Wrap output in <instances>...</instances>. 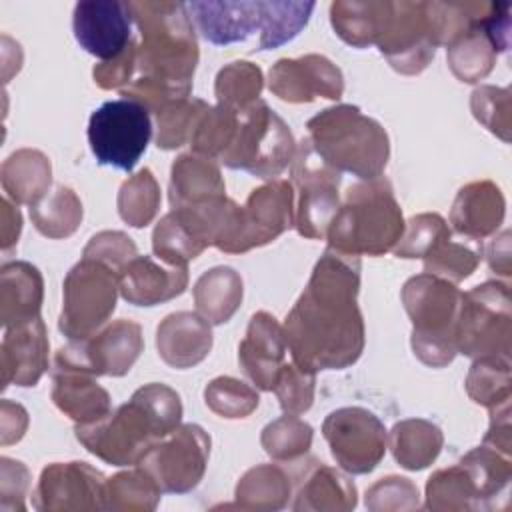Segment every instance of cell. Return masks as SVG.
Instances as JSON below:
<instances>
[{"instance_id": "1", "label": "cell", "mask_w": 512, "mask_h": 512, "mask_svg": "<svg viewBox=\"0 0 512 512\" xmlns=\"http://www.w3.org/2000/svg\"><path fill=\"white\" fill-rule=\"evenodd\" d=\"M358 286V256L328 248L284 322L286 344L296 366L316 374L346 368L360 358L364 322L356 304Z\"/></svg>"}, {"instance_id": "2", "label": "cell", "mask_w": 512, "mask_h": 512, "mask_svg": "<svg viewBox=\"0 0 512 512\" xmlns=\"http://www.w3.org/2000/svg\"><path fill=\"white\" fill-rule=\"evenodd\" d=\"M140 30L136 68L140 76L122 90L124 98L160 112L172 102L186 100L198 64L194 24L182 2H128Z\"/></svg>"}, {"instance_id": "3", "label": "cell", "mask_w": 512, "mask_h": 512, "mask_svg": "<svg viewBox=\"0 0 512 512\" xmlns=\"http://www.w3.org/2000/svg\"><path fill=\"white\" fill-rule=\"evenodd\" d=\"M180 396L164 384H146L102 420L76 426V438L98 458L124 466L138 464L146 450L178 428Z\"/></svg>"}, {"instance_id": "4", "label": "cell", "mask_w": 512, "mask_h": 512, "mask_svg": "<svg viewBox=\"0 0 512 512\" xmlns=\"http://www.w3.org/2000/svg\"><path fill=\"white\" fill-rule=\"evenodd\" d=\"M188 14L200 34L216 44L244 42L258 32L256 50L278 48L308 24L314 2H190Z\"/></svg>"}, {"instance_id": "5", "label": "cell", "mask_w": 512, "mask_h": 512, "mask_svg": "<svg viewBox=\"0 0 512 512\" xmlns=\"http://www.w3.org/2000/svg\"><path fill=\"white\" fill-rule=\"evenodd\" d=\"M328 248L350 256H380L404 234V220L392 186L384 178L348 188L328 230Z\"/></svg>"}, {"instance_id": "6", "label": "cell", "mask_w": 512, "mask_h": 512, "mask_svg": "<svg viewBox=\"0 0 512 512\" xmlns=\"http://www.w3.org/2000/svg\"><path fill=\"white\" fill-rule=\"evenodd\" d=\"M308 130L314 150L336 172L374 180L386 168L390 154L388 134L356 106L326 108L308 120Z\"/></svg>"}, {"instance_id": "7", "label": "cell", "mask_w": 512, "mask_h": 512, "mask_svg": "<svg viewBox=\"0 0 512 512\" xmlns=\"http://www.w3.org/2000/svg\"><path fill=\"white\" fill-rule=\"evenodd\" d=\"M462 292L434 274H418L402 288V302L412 318L414 354L428 366L440 368L456 354V320Z\"/></svg>"}, {"instance_id": "8", "label": "cell", "mask_w": 512, "mask_h": 512, "mask_svg": "<svg viewBox=\"0 0 512 512\" xmlns=\"http://www.w3.org/2000/svg\"><path fill=\"white\" fill-rule=\"evenodd\" d=\"M296 144L284 120L262 100L238 110V124L220 162L260 178L278 176L294 158Z\"/></svg>"}, {"instance_id": "9", "label": "cell", "mask_w": 512, "mask_h": 512, "mask_svg": "<svg viewBox=\"0 0 512 512\" xmlns=\"http://www.w3.org/2000/svg\"><path fill=\"white\" fill-rule=\"evenodd\" d=\"M292 202V184L286 180H272L252 190L244 206L230 200L214 246L236 254L268 244L294 224Z\"/></svg>"}, {"instance_id": "10", "label": "cell", "mask_w": 512, "mask_h": 512, "mask_svg": "<svg viewBox=\"0 0 512 512\" xmlns=\"http://www.w3.org/2000/svg\"><path fill=\"white\" fill-rule=\"evenodd\" d=\"M152 136L150 110L134 98H116L90 114L88 144L98 164L130 172Z\"/></svg>"}, {"instance_id": "11", "label": "cell", "mask_w": 512, "mask_h": 512, "mask_svg": "<svg viewBox=\"0 0 512 512\" xmlns=\"http://www.w3.org/2000/svg\"><path fill=\"white\" fill-rule=\"evenodd\" d=\"M456 352L504 356L510 352V292L502 282H484L462 294L456 320Z\"/></svg>"}, {"instance_id": "12", "label": "cell", "mask_w": 512, "mask_h": 512, "mask_svg": "<svg viewBox=\"0 0 512 512\" xmlns=\"http://www.w3.org/2000/svg\"><path fill=\"white\" fill-rule=\"evenodd\" d=\"M118 270L94 260L82 258L64 280V306L60 330L70 340L88 338L98 330L116 308Z\"/></svg>"}, {"instance_id": "13", "label": "cell", "mask_w": 512, "mask_h": 512, "mask_svg": "<svg viewBox=\"0 0 512 512\" xmlns=\"http://www.w3.org/2000/svg\"><path fill=\"white\" fill-rule=\"evenodd\" d=\"M142 330L132 320H116L102 332L70 340L54 356L52 372H84L96 376L126 374L142 352Z\"/></svg>"}, {"instance_id": "14", "label": "cell", "mask_w": 512, "mask_h": 512, "mask_svg": "<svg viewBox=\"0 0 512 512\" xmlns=\"http://www.w3.org/2000/svg\"><path fill=\"white\" fill-rule=\"evenodd\" d=\"M292 178L298 190L294 226L306 238H322L340 206V172L326 164L306 138L296 146Z\"/></svg>"}, {"instance_id": "15", "label": "cell", "mask_w": 512, "mask_h": 512, "mask_svg": "<svg viewBox=\"0 0 512 512\" xmlns=\"http://www.w3.org/2000/svg\"><path fill=\"white\" fill-rule=\"evenodd\" d=\"M208 452L206 432L196 424H184L152 444L138 464L162 492H188L200 482Z\"/></svg>"}, {"instance_id": "16", "label": "cell", "mask_w": 512, "mask_h": 512, "mask_svg": "<svg viewBox=\"0 0 512 512\" xmlns=\"http://www.w3.org/2000/svg\"><path fill=\"white\" fill-rule=\"evenodd\" d=\"M334 460L352 474L374 470L386 450L384 424L366 408L334 410L322 424Z\"/></svg>"}, {"instance_id": "17", "label": "cell", "mask_w": 512, "mask_h": 512, "mask_svg": "<svg viewBox=\"0 0 512 512\" xmlns=\"http://www.w3.org/2000/svg\"><path fill=\"white\" fill-rule=\"evenodd\" d=\"M376 46L402 74H418L438 48L428 2H392V12Z\"/></svg>"}, {"instance_id": "18", "label": "cell", "mask_w": 512, "mask_h": 512, "mask_svg": "<svg viewBox=\"0 0 512 512\" xmlns=\"http://www.w3.org/2000/svg\"><path fill=\"white\" fill-rule=\"evenodd\" d=\"M132 12L120 0H82L72 12L74 38L102 62L120 56L132 42Z\"/></svg>"}, {"instance_id": "19", "label": "cell", "mask_w": 512, "mask_h": 512, "mask_svg": "<svg viewBox=\"0 0 512 512\" xmlns=\"http://www.w3.org/2000/svg\"><path fill=\"white\" fill-rule=\"evenodd\" d=\"M268 86L286 102H312L318 96L338 100L344 92L340 68L320 54L278 60L270 70Z\"/></svg>"}, {"instance_id": "20", "label": "cell", "mask_w": 512, "mask_h": 512, "mask_svg": "<svg viewBox=\"0 0 512 512\" xmlns=\"http://www.w3.org/2000/svg\"><path fill=\"white\" fill-rule=\"evenodd\" d=\"M284 328L268 312L250 318L246 338L238 346V362L260 390H274L286 354Z\"/></svg>"}, {"instance_id": "21", "label": "cell", "mask_w": 512, "mask_h": 512, "mask_svg": "<svg viewBox=\"0 0 512 512\" xmlns=\"http://www.w3.org/2000/svg\"><path fill=\"white\" fill-rule=\"evenodd\" d=\"M188 284L186 266L164 268L152 256H134L118 272V290L134 306H154L180 296Z\"/></svg>"}, {"instance_id": "22", "label": "cell", "mask_w": 512, "mask_h": 512, "mask_svg": "<svg viewBox=\"0 0 512 512\" xmlns=\"http://www.w3.org/2000/svg\"><path fill=\"white\" fill-rule=\"evenodd\" d=\"M48 368L46 326L38 316L32 322L6 328L2 340L4 386H34Z\"/></svg>"}, {"instance_id": "23", "label": "cell", "mask_w": 512, "mask_h": 512, "mask_svg": "<svg viewBox=\"0 0 512 512\" xmlns=\"http://www.w3.org/2000/svg\"><path fill=\"white\" fill-rule=\"evenodd\" d=\"M156 346L172 368H190L202 362L212 348L210 322L192 312L170 314L156 330Z\"/></svg>"}, {"instance_id": "24", "label": "cell", "mask_w": 512, "mask_h": 512, "mask_svg": "<svg viewBox=\"0 0 512 512\" xmlns=\"http://www.w3.org/2000/svg\"><path fill=\"white\" fill-rule=\"evenodd\" d=\"M504 218V196L490 180L472 182L464 186L450 212L454 230L468 238H484L502 224Z\"/></svg>"}, {"instance_id": "25", "label": "cell", "mask_w": 512, "mask_h": 512, "mask_svg": "<svg viewBox=\"0 0 512 512\" xmlns=\"http://www.w3.org/2000/svg\"><path fill=\"white\" fill-rule=\"evenodd\" d=\"M0 304L4 328L36 320L42 304V276L28 262H6L0 272Z\"/></svg>"}, {"instance_id": "26", "label": "cell", "mask_w": 512, "mask_h": 512, "mask_svg": "<svg viewBox=\"0 0 512 512\" xmlns=\"http://www.w3.org/2000/svg\"><path fill=\"white\" fill-rule=\"evenodd\" d=\"M170 204L172 208L200 204L212 198L226 196L224 182L212 158L202 154H182L172 164L170 174Z\"/></svg>"}, {"instance_id": "27", "label": "cell", "mask_w": 512, "mask_h": 512, "mask_svg": "<svg viewBox=\"0 0 512 512\" xmlns=\"http://www.w3.org/2000/svg\"><path fill=\"white\" fill-rule=\"evenodd\" d=\"M52 400L78 424H90L110 414V396L100 388L92 374L52 372Z\"/></svg>"}, {"instance_id": "28", "label": "cell", "mask_w": 512, "mask_h": 512, "mask_svg": "<svg viewBox=\"0 0 512 512\" xmlns=\"http://www.w3.org/2000/svg\"><path fill=\"white\" fill-rule=\"evenodd\" d=\"M392 12V2H350L340 0L330 6V22L336 34L354 48L376 44Z\"/></svg>"}, {"instance_id": "29", "label": "cell", "mask_w": 512, "mask_h": 512, "mask_svg": "<svg viewBox=\"0 0 512 512\" xmlns=\"http://www.w3.org/2000/svg\"><path fill=\"white\" fill-rule=\"evenodd\" d=\"M50 160L38 150H18L2 164V188L16 204L36 206L50 186Z\"/></svg>"}, {"instance_id": "30", "label": "cell", "mask_w": 512, "mask_h": 512, "mask_svg": "<svg viewBox=\"0 0 512 512\" xmlns=\"http://www.w3.org/2000/svg\"><path fill=\"white\" fill-rule=\"evenodd\" d=\"M242 302V278L228 266L204 272L194 284V304L198 314L210 324L228 322Z\"/></svg>"}, {"instance_id": "31", "label": "cell", "mask_w": 512, "mask_h": 512, "mask_svg": "<svg viewBox=\"0 0 512 512\" xmlns=\"http://www.w3.org/2000/svg\"><path fill=\"white\" fill-rule=\"evenodd\" d=\"M490 10V4L482 18L474 22L466 32L456 36L448 44V64L456 78L462 82H478L482 80L496 62V46L486 30V14Z\"/></svg>"}, {"instance_id": "32", "label": "cell", "mask_w": 512, "mask_h": 512, "mask_svg": "<svg viewBox=\"0 0 512 512\" xmlns=\"http://www.w3.org/2000/svg\"><path fill=\"white\" fill-rule=\"evenodd\" d=\"M390 446L400 466L420 470L438 456L442 448V432L436 424L422 418L402 420L390 432Z\"/></svg>"}, {"instance_id": "33", "label": "cell", "mask_w": 512, "mask_h": 512, "mask_svg": "<svg viewBox=\"0 0 512 512\" xmlns=\"http://www.w3.org/2000/svg\"><path fill=\"white\" fill-rule=\"evenodd\" d=\"M208 244L192 230V226L176 212H168L154 228L152 250L170 266H186Z\"/></svg>"}, {"instance_id": "34", "label": "cell", "mask_w": 512, "mask_h": 512, "mask_svg": "<svg viewBox=\"0 0 512 512\" xmlns=\"http://www.w3.org/2000/svg\"><path fill=\"white\" fill-rule=\"evenodd\" d=\"M36 230L48 238L70 236L82 220V204L70 188H56L44 202L30 208Z\"/></svg>"}, {"instance_id": "35", "label": "cell", "mask_w": 512, "mask_h": 512, "mask_svg": "<svg viewBox=\"0 0 512 512\" xmlns=\"http://www.w3.org/2000/svg\"><path fill=\"white\" fill-rule=\"evenodd\" d=\"M468 394L474 402L488 408L510 400V364L504 356H480L466 380Z\"/></svg>"}, {"instance_id": "36", "label": "cell", "mask_w": 512, "mask_h": 512, "mask_svg": "<svg viewBox=\"0 0 512 512\" xmlns=\"http://www.w3.org/2000/svg\"><path fill=\"white\" fill-rule=\"evenodd\" d=\"M160 206V188L148 168L128 178L118 192V212L134 228L150 224Z\"/></svg>"}, {"instance_id": "37", "label": "cell", "mask_w": 512, "mask_h": 512, "mask_svg": "<svg viewBox=\"0 0 512 512\" xmlns=\"http://www.w3.org/2000/svg\"><path fill=\"white\" fill-rule=\"evenodd\" d=\"M262 90V72L252 62H232L224 66L216 76L218 106L228 110H242L258 100Z\"/></svg>"}, {"instance_id": "38", "label": "cell", "mask_w": 512, "mask_h": 512, "mask_svg": "<svg viewBox=\"0 0 512 512\" xmlns=\"http://www.w3.org/2000/svg\"><path fill=\"white\" fill-rule=\"evenodd\" d=\"M312 444V428L296 414H286L262 430V446L276 460L304 454Z\"/></svg>"}, {"instance_id": "39", "label": "cell", "mask_w": 512, "mask_h": 512, "mask_svg": "<svg viewBox=\"0 0 512 512\" xmlns=\"http://www.w3.org/2000/svg\"><path fill=\"white\" fill-rule=\"evenodd\" d=\"M208 106L202 100H178L156 112L158 118V136L156 146L164 150H172L190 140L192 130L200 114Z\"/></svg>"}, {"instance_id": "40", "label": "cell", "mask_w": 512, "mask_h": 512, "mask_svg": "<svg viewBox=\"0 0 512 512\" xmlns=\"http://www.w3.org/2000/svg\"><path fill=\"white\" fill-rule=\"evenodd\" d=\"M206 406L222 418H244L258 406V394L248 384L232 378H214L204 390Z\"/></svg>"}, {"instance_id": "41", "label": "cell", "mask_w": 512, "mask_h": 512, "mask_svg": "<svg viewBox=\"0 0 512 512\" xmlns=\"http://www.w3.org/2000/svg\"><path fill=\"white\" fill-rule=\"evenodd\" d=\"M450 238V230L438 214H418L406 224V234L400 236L394 254L398 258H426L440 242Z\"/></svg>"}, {"instance_id": "42", "label": "cell", "mask_w": 512, "mask_h": 512, "mask_svg": "<svg viewBox=\"0 0 512 512\" xmlns=\"http://www.w3.org/2000/svg\"><path fill=\"white\" fill-rule=\"evenodd\" d=\"M480 262V252L452 242L450 238L440 242L426 258H424V268L428 274L440 276L444 280H464L468 278Z\"/></svg>"}, {"instance_id": "43", "label": "cell", "mask_w": 512, "mask_h": 512, "mask_svg": "<svg viewBox=\"0 0 512 512\" xmlns=\"http://www.w3.org/2000/svg\"><path fill=\"white\" fill-rule=\"evenodd\" d=\"M274 392L286 414H302L312 406L314 398V372L302 370L300 366L282 364Z\"/></svg>"}, {"instance_id": "44", "label": "cell", "mask_w": 512, "mask_h": 512, "mask_svg": "<svg viewBox=\"0 0 512 512\" xmlns=\"http://www.w3.org/2000/svg\"><path fill=\"white\" fill-rule=\"evenodd\" d=\"M510 92L508 88L480 86L472 92V112L478 122H482L490 132L498 134L502 140H508L510 120Z\"/></svg>"}, {"instance_id": "45", "label": "cell", "mask_w": 512, "mask_h": 512, "mask_svg": "<svg viewBox=\"0 0 512 512\" xmlns=\"http://www.w3.org/2000/svg\"><path fill=\"white\" fill-rule=\"evenodd\" d=\"M134 256H138V254H136V244L132 242V238L126 236L124 232H110V230L92 236L82 254V258L100 260L118 272Z\"/></svg>"}, {"instance_id": "46", "label": "cell", "mask_w": 512, "mask_h": 512, "mask_svg": "<svg viewBox=\"0 0 512 512\" xmlns=\"http://www.w3.org/2000/svg\"><path fill=\"white\" fill-rule=\"evenodd\" d=\"M136 58H138V42L132 38V42L120 56L94 66V82L106 90L120 88L130 80L132 72L136 70Z\"/></svg>"}, {"instance_id": "47", "label": "cell", "mask_w": 512, "mask_h": 512, "mask_svg": "<svg viewBox=\"0 0 512 512\" xmlns=\"http://www.w3.org/2000/svg\"><path fill=\"white\" fill-rule=\"evenodd\" d=\"M2 216H4V226H2V232H4V248H8L10 244H14L18 240V234H20V228H22V218H20V212L18 208L10 206L8 200H2Z\"/></svg>"}]
</instances>
